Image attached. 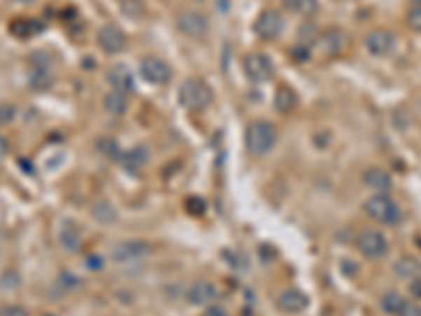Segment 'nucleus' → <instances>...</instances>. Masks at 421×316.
<instances>
[{
  "label": "nucleus",
  "instance_id": "obj_3",
  "mask_svg": "<svg viewBox=\"0 0 421 316\" xmlns=\"http://www.w3.org/2000/svg\"><path fill=\"white\" fill-rule=\"evenodd\" d=\"M177 99L181 108L190 112H200L211 106L213 102V89L202 78H186L179 87Z\"/></svg>",
  "mask_w": 421,
  "mask_h": 316
},
{
  "label": "nucleus",
  "instance_id": "obj_17",
  "mask_svg": "<svg viewBox=\"0 0 421 316\" xmlns=\"http://www.w3.org/2000/svg\"><path fill=\"white\" fill-rule=\"evenodd\" d=\"M362 179H364V184H366L368 188H373V190H377V192H387V190L392 188V177H389V173L383 171V169H379V167L366 169L364 175H362Z\"/></svg>",
  "mask_w": 421,
  "mask_h": 316
},
{
  "label": "nucleus",
  "instance_id": "obj_8",
  "mask_svg": "<svg viewBox=\"0 0 421 316\" xmlns=\"http://www.w3.org/2000/svg\"><path fill=\"white\" fill-rule=\"evenodd\" d=\"M175 24H177V30L188 39H202L209 32L207 15L200 13V11H194V9H188V11L179 13Z\"/></svg>",
  "mask_w": 421,
  "mask_h": 316
},
{
  "label": "nucleus",
  "instance_id": "obj_13",
  "mask_svg": "<svg viewBox=\"0 0 421 316\" xmlns=\"http://www.w3.org/2000/svg\"><path fill=\"white\" fill-rule=\"evenodd\" d=\"M276 303L282 312L287 314H297V312H303L310 303L308 295L299 289H284L278 297H276Z\"/></svg>",
  "mask_w": 421,
  "mask_h": 316
},
{
  "label": "nucleus",
  "instance_id": "obj_23",
  "mask_svg": "<svg viewBox=\"0 0 421 316\" xmlns=\"http://www.w3.org/2000/svg\"><path fill=\"white\" fill-rule=\"evenodd\" d=\"M406 24H408V28H410L413 32L421 34V7H419V5H415V7L408 11V15H406Z\"/></svg>",
  "mask_w": 421,
  "mask_h": 316
},
{
  "label": "nucleus",
  "instance_id": "obj_4",
  "mask_svg": "<svg viewBox=\"0 0 421 316\" xmlns=\"http://www.w3.org/2000/svg\"><path fill=\"white\" fill-rule=\"evenodd\" d=\"M139 74H142V78H144L146 83L158 85V87H165V85H169V83L173 81V70H171V66H169L165 60L154 57V55L142 60V64H139Z\"/></svg>",
  "mask_w": 421,
  "mask_h": 316
},
{
  "label": "nucleus",
  "instance_id": "obj_22",
  "mask_svg": "<svg viewBox=\"0 0 421 316\" xmlns=\"http://www.w3.org/2000/svg\"><path fill=\"white\" fill-rule=\"evenodd\" d=\"M36 30H39V28L34 26V22H28V20H18V22L11 24V32H13L15 36H20V39H26V36L34 34Z\"/></svg>",
  "mask_w": 421,
  "mask_h": 316
},
{
  "label": "nucleus",
  "instance_id": "obj_16",
  "mask_svg": "<svg viewBox=\"0 0 421 316\" xmlns=\"http://www.w3.org/2000/svg\"><path fill=\"white\" fill-rule=\"evenodd\" d=\"M274 108L280 114H291L297 108V93L287 85L278 87L274 93Z\"/></svg>",
  "mask_w": 421,
  "mask_h": 316
},
{
  "label": "nucleus",
  "instance_id": "obj_11",
  "mask_svg": "<svg viewBox=\"0 0 421 316\" xmlns=\"http://www.w3.org/2000/svg\"><path fill=\"white\" fill-rule=\"evenodd\" d=\"M347 41H350V36L343 32V30H339V28H329V30H324L322 34H318V47H320V51L324 53V55H329V57H335V55H341L343 53V49L347 47Z\"/></svg>",
  "mask_w": 421,
  "mask_h": 316
},
{
  "label": "nucleus",
  "instance_id": "obj_5",
  "mask_svg": "<svg viewBox=\"0 0 421 316\" xmlns=\"http://www.w3.org/2000/svg\"><path fill=\"white\" fill-rule=\"evenodd\" d=\"M253 30L261 41H276L284 32V18L276 9H265L257 15Z\"/></svg>",
  "mask_w": 421,
  "mask_h": 316
},
{
  "label": "nucleus",
  "instance_id": "obj_10",
  "mask_svg": "<svg viewBox=\"0 0 421 316\" xmlns=\"http://www.w3.org/2000/svg\"><path fill=\"white\" fill-rule=\"evenodd\" d=\"M364 47L375 57H385L396 49V36L385 28H375L364 36Z\"/></svg>",
  "mask_w": 421,
  "mask_h": 316
},
{
  "label": "nucleus",
  "instance_id": "obj_9",
  "mask_svg": "<svg viewBox=\"0 0 421 316\" xmlns=\"http://www.w3.org/2000/svg\"><path fill=\"white\" fill-rule=\"evenodd\" d=\"M97 45L104 53L108 55H116L123 53L127 47V34L120 26L116 24H104L97 32Z\"/></svg>",
  "mask_w": 421,
  "mask_h": 316
},
{
  "label": "nucleus",
  "instance_id": "obj_20",
  "mask_svg": "<svg viewBox=\"0 0 421 316\" xmlns=\"http://www.w3.org/2000/svg\"><path fill=\"white\" fill-rule=\"evenodd\" d=\"M284 7L295 15L310 18L320 9V3L318 0H284Z\"/></svg>",
  "mask_w": 421,
  "mask_h": 316
},
{
  "label": "nucleus",
  "instance_id": "obj_29",
  "mask_svg": "<svg viewBox=\"0 0 421 316\" xmlns=\"http://www.w3.org/2000/svg\"><path fill=\"white\" fill-rule=\"evenodd\" d=\"M13 3H20V5H30V3H36V0H13Z\"/></svg>",
  "mask_w": 421,
  "mask_h": 316
},
{
  "label": "nucleus",
  "instance_id": "obj_7",
  "mask_svg": "<svg viewBox=\"0 0 421 316\" xmlns=\"http://www.w3.org/2000/svg\"><path fill=\"white\" fill-rule=\"evenodd\" d=\"M358 251L368 259H381L387 253V238L379 230H362L356 238Z\"/></svg>",
  "mask_w": 421,
  "mask_h": 316
},
{
  "label": "nucleus",
  "instance_id": "obj_24",
  "mask_svg": "<svg viewBox=\"0 0 421 316\" xmlns=\"http://www.w3.org/2000/svg\"><path fill=\"white\" fill-rule=\"evenodd\" d=\"M15 114H18L15 106H11V104H0V127L9 125V123L15 118Z\"/></svg>",
  "mask_w": 421,
  "mask_h": 316
},
{
  "label": "nucleus",
  "instance_id": "obj_19",
  "mask_svg": "<svg viewBox=\"0 0 421 316\" xmlns=\"http://www.w3.org/2000/svg\"><path fill=\"white\" fill-rule=\"evenodd\" d=\"M104 108H106V112L112 114V116H123V114H127V110H129V99H127L125 93L112 91V93H108V95L104 97Z\"/></svg>",
  "mask_w": 421,
  "mask_h": 316
},
{
  "label": "nucleus",
  "instance_id": "obj_14",
  "mask_svg": "<svg viewBox=\"0 0 421 316\" xmlns=\"http://www.w3.org/2000/svg\"><path fill=\"white\" fill-rule=\"evenodd\" d=\"M148 253H150V247L146 240H129L114 249V259L116 261H139Z\"/></svg>",
  "mask_w": 421,
  "mask_h": 316
},
{
  "label": "nucleus",
  "instance_id": "obj_6",
  "mask_svg": "<svg viewBox=\"0 0 421 316\" xmlns=\"http://www.w3.org/2000/svg\"><path fill=\"white\" fill-rule=\"evenodd\" d=\"M244 74L251 83H268L274 76V64L265 53H249L242 62Z\"/></svg>",
  "mask_w": 421,
  "mask_h": 316
},
{
  "label": "nucleus",
  "instance_id": "obj_12",
  "mask_svg": "<svg viewBox=\"0 0 421 316\" xmlns=\"http://www.w3.org/2000/svg\"><path fill=\"white\" fill-rule=\"evenodd\" d=\"M108 83L112 85L114 91L125 93V95H129V93L135 91V76H133V72L125 64L110 66V70H108Z\"/></svg>",
  "mask_w": 421,
  "mask_h": 316
},
{
  "label": "nucleus",
  "instance_id": "obj_15",
  "mask_svg": "<svg viewBox=\"0 0 421 316\" xmlns=\"http://www.w3.org/2000/svg\"><path fill=\"white\" fill-rule=\"evenodd\" d=\"M217 287L209 280H198L188 289V299L196 305H209L217 299Z\"/></svg>",
  "mask_w": 421,
  "mask_h": 316
},
{
  "label": "nucleus",
  "instance_id": "obj_28",
  "mask_svg": "<svg viewBox=\"0 0 421 316\" xmlns=\"http://www.w3.org/2000/svg\"><path fill=\"white\" fill-rule=\"evenodd\" d=\"M7 152H9V142L3 133H0V158H5Z\"/></svg>",
  "mask_w": 421,
  "mask_h": 316
},
{
  "label": "nucleus",
  "instance_id": "obj_2",
  "mask_svg": "<svg viewBox=\"0 0 421 316\" xmlns=\"http://www.w3.org/2000/svg\"><path fill=\"white\" fill-rule=\"evenodd\" d=\"M362 209L373 221L383 224V226H398L402 221L400 205L392 196H387L385 192H377L371 198H366Z\"/></svg>",
  "mask_w": 421,
  "mask_h": 316
},
{
  "label": "nucleus",
  "instance_id": "obj_27",
  "mask_svg": "<svg viewBox=\"0 0 421 316\" xmlns=\"http://www.w3.org/2000/svg\"><path fill=\"white\" fill-rule=\"evenodd\" d=\"M410 293H413V297H417V299H421V278H415L413 282H410Z\"/></svg>",
  "mask_w": 421,
  "mask_h": 316
},
{
  "label": "nucleus",
  "instance_id": "obj_25",
  "mask_svg": "<svg viewBox=\"0 0 421 316\" xmlns=\"http://www.w3.org/2000/svg\"><path fill=\"white\" fill-rule=\"evenodd\" d=\"M0 316H30V314L22 305H3L0 308Z\"/></svg>",
  "mask_w": 421,
  "mask_h": 316
},
{
  "label": "nucleus",
  "instance_id": "obj_21",
  "mask_svg": "<svg viewBox=\"0 0 421 316\" xmlns=\"http://www.w3.org/2000/svg\"><path fill=\"white\" fill-rule=\"evenodd\" d=\"M381 310L385 312V314H389V316H398V312L402 310V305L406 303V299L400 295V293H396V291H387V293H383V297H381Z\"/></svg>",
  "mask_w": 421,
  "mask_h": 316
},
{
  "label": "nucleus",
  "instance_id": "obj_26",
  "mask_svg": "<svg viewBox=\"0 0 421 316\" xmlns=\"http://www.w3.org/2000/svg\"><path fill=\"white\" fill-rule=\"evenodd\" d=\"M398 316H421V305L413 303V301H406L402 305V310L398 312Z\"/></svg>",
  "mask_w": 421,
  "mask_h": 316
},
{
  "label": "nucleus",
  "instance_id": "obj_1",
  "mask_svg": "<svg viewBox=\"0 0 421 316\" xmlns=\"http://www.w3.org/2000/svg\"><path fill=\"white\" fill-rule=\"evenodd\" d=\"M278 142V131L270 121H253L247 127V135H244V146L249 150L251 156H265L276 148Z\"/></svg>",
  "mask_w": 421,
  "mask_h": 316
},
{
  "label": "nucleus",
  "instance_id": "obj_18",
  "mask_svg": "<svg viewBox=\"0 0 421 316\" xmlns=\"http://www.w3.org/2000/svg\"><path fill=\"white\" fill-rule=\"evenodd\" d=\"M394 272L400 276V278H421V261L415 259V257H400L396 263H394Z\"/></svg>",
  "mask_w": 421,
  "mask_h": 316
}]
</instances>
